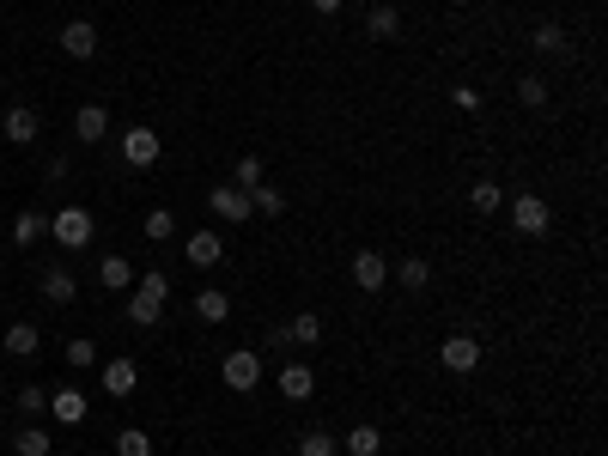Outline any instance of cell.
<instances>
[{"instance_id": "obj_6", "label": "cell", "mask_w": 608, "mask_h": 456, "mask_svg": "<svg viewBox=\"0 0 608 456\" xmlns=\"http://www.w3.org/2000/svg\"><path fill=\"white\" fill-rule=\"evenodd\" d=\"M207 207H213V219H225V225H250V219H256V207H250V195H244L238 183H213V189H207Z\"/></svg>"}, {"instance_id": "obj_26", "label": "cell", "mask_w": 608, "mask_h": 456, "mask_svg": "<svg viewBox=\"0 0 608 456\" xmlns=\"http://www.w3.org/2000/svg\"><path fill=\"white\" fill-rule=\"evenodd\" d=\"M244 195H250V207H256L262 219H280V213H286V195H280L274 183H256V189H244Z\"/></svg>"}, {"instance_id": "obj_9", "label": "cell", "mask_w": 608, "mask_h": 456, "mask_svg": "<svg viewBox=\"0 0 608 456\" xmlns=\"http://www.w3.org/2000/svg\"><path fill=\"white\" fill-rule=\"evenodd\" d=\"M183 262L189 268H219L225 262V232H189L183 238Z\"/></svg>"}, {"instance_id": "obj_35", "label": "cell", "mask_w": 608, "mask_h": 456, "mask_svg": "<svg viewBox=\"0 0 608 456\" xmlns=\"http://www.w3.org/2000/svg\"><path fill=\"white\" fill-rule=\"evenodd\" d=\"M232 183H238V189H256V183H262V159H256V152H244V159L232 165Z\"/></svg>"}, {"instance_id": "obj_20", "label": "cell", "mask_w": 608, "mask_h": 456, "mask_svg": "<svg viewBox=\"0 0 608 456\" xmlns=\"http://www.w3.org/2000/svg\"><path fill=\"white\" fill-rule=\"evenodd\" d=\"M195 317H201V323H225V317H232V298H225L219 286H201V292H195Z\"/></svg>"}, {"instance_id": "obj_10", "label": "cell", "mask_w": 608, "mask_h": 456, "mask_svg": "<svg viewBox=\"0 0 608 456\" xmlns=\"http://www.w3.org/2000/svg\"><path fill=\"white\" fill-rule=\"evenodd\" d=\"M49 414H55V426H86V390L80 384L49 390Z\"/></svg>"}, {"instance_id": "obj_4", "label": "cell", "mask_w": 608, "mask_h": 456, "mask_svg": "<svg viewBox=\"0 0 608 456\" xmlns=\"http://www.w3.org/2000/svg\"><path fill=\"white\" fill-rule=\"evenodd\" d=\"M159 152H165L159 128H146V122L122 128V165H128V171H152V165H159Z\"/></svg>"}, {"instance_id": "obj_8", "label": "cell", "mask_w": 608, "mask_h": 456, "mask_svg": "<svg viewBox=\"0 0 608 456\" xmlns=\"http://www.w3.org/2000/svg\"><path fill=\"white\" fill-rule=\"evenodd\" d=\"M280 396L286 402H311L317 396V371L304 359H280Z\"/></svg>"}, {"instance_id": "obj_41", "label": "cell", "mask_w": 608, "mask_h": 456, "mask_svg": "<svg viewBox=\"0 0 608 456\" xmlns=\"http://www.w3.org/2000/svg\"><path fill=\"white\" fill-rule=\"evenodd\" d=\"M0 98H7V80H0Z\"/></svg>"}, {"instance_id": "obj_36", "label": "cell", "mask_w": 608, "mask_h": 456, "mask_svg": "<svg viewBox=\"0 0 608 456\" xmlns=\"http://www.w3.org/2000/svg\"><path fill=\"white\" fill-rule=\"evenodd\" d=\"M134 286H140V292H152V298H171V274H165V268H146Z\"/></svg>"}, {"instance_id": "obj_38", "label": "cell", "mask_w": 608, "mask_h": 456, "mask_svg": "<svg viewBox=\"0 0 608 456\" xmlns=\"http://www.w3.org/2000/svg\"><path fill=\"white\" fill-rule=\"evenodd\" d=\"M286 347H292V335H286V323H280V329H268V353H280V359H286Z\"/></svg>"}, {"instance_id": "obj_16", "label": "cell", "mask_w": 608, "mask_h": 456, "mask_svg": "<svg viewBox=\"0 0 608 456\" xmlns=\"http://www.w3.org/2000/svg\"><path fill=\"white\" fill-rule=\"evenodd\" d=\"M73 134H80L86 146H98L110 134V110L104 104H80V116H73Z\"/></svg>"}, {"instance_id": "obj_25", "label": "cell", "mask_w": 608, "mask_h": 456, "mask_svg": "<svg viewBox=\"0 0 608 456\" xmlns=\"http://www.w3.org/2000/svg\"><path fill=\"white\" fill-rule=\"evenodd\" d=\"M13 450H19V456H49V450H55V438L31 420V426H19V432H13Z\"/></svg>"}, {"instance_id": "obj_5", "label": "cell", "mask_w": 608, "mask_h": 456, "mask_svg": "<svg viewBox=\"0 0 608 456\" xmlns=\"http://www.w3.org/2000/svg\"><path fill=\"white\" fill-rule=\"evenodd\" d=\"M438 365H444L450 377H475V365H481V341H475L469 329L444 335V347H438Z\"/></svg>"}, {"instance_id": "obj_33", "label": "cell", "mask_w": 608, "mask_h": 456, "mask_svg": "<svg viewBox=\"0 0 608 456\" xmlns=\"http://www.w3.org/2000/svg\"><path fill=\"white\" fill-rule=\"evenodd\" d=\"M13 402H19V414H25V420H43V414H49V390H43V384H25Z\"/></svg>"}, {"instance_id": "obj_17", "label": "cell", "mask_w": 608, "mask_h": 456, "mask_svg": "<svg viewBox=\"0 0 608 456\" xmlns=\"http://www.w3.org/2000/svg\"><path fill=\"white\" fill-rule=\"evenodd\" d=\"M37 286H43V298H49V304H73V298H80V280H73L61 262H55V268H43V280H37Z\"/></svg>"}, {"instance_id": "obj_40", "label": "cell", "mask_w": 608, "mask_h": 456, "mask_svg": "<svg viewBox=\"0 0 608 456\" xmlns=\"http://www.w3.org/2000/svg\"><path fill=\"white\" fill-rule=\"evenodd\" d=\"M0 280H7V256H0Z\"/></svg>"}, {"instance_id": "obj_3", "label": "cell", "mask_w": 608, "mask_h": 456, "mask_svg": "<svg viewBox=\"0 0 608 456\" xmlns=\"http://www.w3.org/2000/svg\"><path fill=\"white\" fill-rule=\"evenodd\" d=\"M219 377H225V390H232V396H250L262 384V353L256 347H232L219 359Z\"/></svg>"}, {"instance_id": "obj_15", "label": "cell", "mask_w": 608, "mask_h": 456, "mask_svg": "<svg viewBox=\"0 0 608 456\" xmlns=\"http://www.w3.org/2000/svg\"><path fill=\"white\" fill-rule=\"evenodd\" d=\"M165 304H171V298H152V292L128 286V323H134V329H152V323L165 317Z\"/></svg>"}, {"instance_id": "obj_21", "label": "cell", "mask_w": 608, "mask_h": 456, "mask_svg": "<svg viewBox=\"0 0 608 456\" xmlns=\"http://www.w3.org/2000/svg\"><path fill=\"white\" fill-rule=\"evenodd\" d=\"M390 280L408 286V292H426V286H432V262H426V256H408L402 268H390Z\"/></svg>"}, {"instance_id": "obj_32", "label": "cell", "mask_w": 608, "mask_h": 456, "mask_svg": "<svg viewBox=\"0 0 608 456\" xmlns=\"http://www.w3.org/2000/svg\"><path fill=\"white\" fill-rule=\"evenodd\" d=\"M67 365H73V371H92V365H98V341H92V335H73V341H67Z\"/></svg>"}, {"instance_id": "obj_1", "label": "cell", "mask_w": 608, "mask_h": 456, "mask_svg": "<svg viewBox=\"0 0 608 456\" xmlns=\"http://www.w3.org/2000/svg\"><path fill=\"white\" fill-rule=\"evenodd\" d=\"M49 238H55L61 250H86V244L98 238V219H92L86 207H61V213H49Z\"/></svg>"}, {"instance_id": "obj_13", "label": "cell", "mask_w": 608, "mask_h": 456, "mask_svg": "<svg viewBox=\"0 0 608 456\" xmlns=\"http://www.w3.org/2000/svg\"><path fill=\"white\" fill-rule=\"evenodd\" d=\"M7 238H13V250H37V244L49 238V213H37V207H25V213L13 219V232H7Z\"/></svg>"}, {"instance_id": "obj_11", "label": "cell", "mask_w": 608, "mask_h": 456, "mask_svg": "<svg viewBox=\"0 0 608 456\" xmlns=\"http://www.w3.org/2000/svg\"><path fill=\"white\" fill-rule=\"evenodd\" d=\"M353 286H359V292H384V286H390V262L377 256V250H359V256H353Z\"/></svg>"}, {"instance_id": "obj_29", "label": "cell", "mask_w": 608, "mask_h": 456, "mask_svg": "<svg viewBox=\"0 0 608 456\" xmlns=\"http://www.w3.org/2000/svg\"><path fill=\"white\" fill-rule=\"evenodd\" d=\"M341 444H335V432H323V426H311V432H298V456H335Z\"/></svg>"}, {"instance_id": "obj_27", "label": "cell", "mask_w": 608, "mask_h": 456, "mask_svg": "<svg viewBox=\"0 0 608 456\" xmlns=\"http://www.w3.org/2000/svg\"><path fill=\"white\" fill-rule=\"evenodd\" d=\"M529 43H536L542 55H566V25H554V19H542L536 31H529Z\"/></svg>"}, {"instance_id": "obj_12", "label": "cell", "mask_w": 608, "mask_h": 456, "mask_svg": "<svg viewBox=\"0 0 608 456\" xmlns=\"http://www.w3.org/2000/svg\"><path fill=\"white\" fill-rule=\"evenodd\" d=\"M0 134H7L13 146H31V140L43 134V116H37L31 104H13V110H7V122H0Z\"/></svg>"}, {"instance_id": "obj_30", "label": "cell", "mask_w": 608, "mask_h": 456, "mask_svg": "<svg viewBox=\"0 0 608 456\" xmlns=\"http://www.w3.org/2000/svg\"><path fill=\"white\" fill-rule=\"evenodd\" d=\"M517 98H523V110H548V80H542V73H523Z\"/></svg>"}, {"instance_id": "obj_14", "label": "cell", "mask_w": 608, "mask_h": 456, "mask_svg": "<svg viewBox=\"0 0 608 456\" xmlns=\"http://www.w3.org/2000/svg\"><path fill=\"white\" fill-rule=\"evenodd\" d=\"M98 377H104V396H134V384H140V371H134V359H104L98 365Z\"/></svg>"}, {"instance_id": "obj_31", "label": "cell", "mask_w": 608, "mask_h": 456, "mask_svg": "<svg viewBox=\"0 0 608 456\" xmlns=\"http://www.w3.org/2000/svg\"><path fill=\"white\" fill-rule=\"evenodd\" d=\"M377 450H384V432L377 426H353L347 432V456H377Z\"/></svg>"}, {"instance_id": "obj_22", "label": "cell", "mask_w": 608, "mask_h": 456, "mask_svg": "<svg viewBox=\"0 0 608 456\" xmlns=\"http://www.w3.org/2000/svg\"><path fill=\"white\" fill-rule=\"evenodd\" d=\"M37 347H43V329L37 323H13L7 329V353L13 359H37Z\"/></svg>"}, {"instance_id": "obj_24", "label": "cell", "mask_w": 608, "mask_h": 456, "mask_svg": "<svg viewBox=\"0 0 608 456\" xmlns=\"http://www.w3.org/2000/svg\"><path fill=\"white\" fill-rule=\"evenodd\" d=\"M396 31H402V13H396V7H371V13H365V37H377V43H390Z\"/></svg>"}, {"instance_id": "obj_28", "label": "cell", "mask_w": 608, "mask_h": 456, "mask_svg": "<svg viewBox=\"0 0 608 456\" xmlns=\"http://www.w3.org/2000/svg\"><path fill=\"white\" fill-rule=\"evenodd\" d=\"M469 207H475L481 219H493V213L505 207V189H499V183H475V189H469Z\"/></svg>"}, {"instance_id": "obj_34", "label": "cell", "mask_w": 608, "mask_h": 456, "mask_svg": "<svg viewBox=\"0 0 608 456\" xmlns=\"http://www.w3.org/2000/svg\"><path fill=\"white\" fill-rule=\"evenodd\" d=\"M116 456H152V432L122 426V432H116Z\"/></svg>"}, {"instance_id": "obj_2", "label": "cell", "mask_w": 608, "mask_h": 456, "mask_svg": "<svg viewBox=\"0 0 608 456\" xmlns=\"http://www.w3.org/2000/svg\"><path fill=\"white\" fill-rule=\"evenodd\" d=\"M505 213H511V232H523V238H548L554 232V207L542 195H511Z\"/></svg>"}, {"instance_id": "obj_7", "label": "cell", "mask_w": 608, "mask_h": 456, "mask_svg": "<svg viewBox=\"0 0 608 456\" xmlns=\"http://www.w3.org/2000/svg\"><path fill=\"white\" fill-rule=\"evenodd\" d=\"M55 43H61V55H73V61H92V55H98V25H92V19H67Z\"/></svg>"}, {"instance_id": "obj_39", "label": "cell", "mask_w": 608, "mask_h": 456, "mask_svg": "<svg viewBox=\"0 0 608 456\" xmlns=\"http://www.w3.org/2000/svg\"><path fill=\"white\" fill-rule=\"evenodd\" d=\"M311 7H317V13H323V19H335V13H341V7H347V0H311Z\"/></svg>"}, {"instance_id": "obj_23", "label": "cell", "mask_w": 608, "mask_h": 456, "mask_svg": "<svg viewBox=\"0 0 608 456\" xmlns=\"http://www.w3.org/2000/svg\"><path fill=\"white\" fill-rule=\"evenodd\" d=\"M140 232H146V244H171V238H177V213H171V207H152Z\"/></svg>"}, {"instance_id": "obj_19", "label": "cell", "mask_w": 608, "mask_h": 456, "mask_svg": "<svg viewBox=\"0 0 608 456\" xmlns=\"http://www.w3.org/2000/svg\"><path fill=\"white\" fill-rule=\"evenodd\" d=\"M98 286H104V292H128V286H134V262H128V256H104V262H98Z\"/></svg>"}, {"instance_id": "obj_18", "label": "cell", "mask_w": 608, "mask_h": 456, "mask_svg": "<svg viewBox=\"0 0 608 456\" xmlns=\"http://www.w3.org/2000/svg\"><path fill=\"white\" fill-rule=\"evenodd\" d=\"M286 335H292V347H323V335H329V329H323V317H317V311H298V317L286 323Z\"/></svg>"}, {"instance_id": "obj_37", "label": "cell", "mask_w": 608, "mask_h": 456, "mask_svg": "<svg viewBox=\"0 0 608 456\" xmlns=\"http://www.w3.org/2000/svg\"><path fill=\"white\" fill-rule=\"evenodd\" d=\"M450 104H456V110H481V86H456Z\"/></svg>"}]
</instances>
